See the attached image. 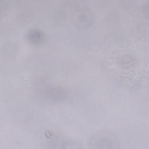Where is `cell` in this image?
Wrapping results in <instances>:
<instances>
[{"instance_id":"obj_1","label":"cell","mask_w":149,"mask_h":149,"mask_svg":"<svg viewBox=\"0 0 149 149\" xmlns=\"http://www.w3.org/2000/svg\"><path fill=\"white\" fill-rule=\"evenodd\" d=\"M91 141V144L98 148H108V145L116 144V140L114 136L106 132L98 133L93 137Z\"/></svg>"},{"instance_id":"obj_2","label":"cell","mask_w":149,"mask_h":149,"mask_svg":"<svg viewBox=\"0 0 149 149\" xmlns=\"http://www.w3.org/2000/svg\"><path fill=\"white\" fill-rule=\"evenodd\" d=\"M47 98L52 100H61L65 96V92L61 88H51L45 91Z\"/></svg>"},{"instance_id":"obj_3","label":"cell","mask_w":149,"mask_h":149,"mask_svg":"<svg viewBox=\"0 0 149 149\" xmlns=\"http://www.w3.org/2000/svg\"><path fill=\"white\" fill-rule=\"evenodd\" d=\"M28 38L31 42L33 43H38L41 42V41L44 38V35L41 31L37 30H34L31 31L29 33Z\"/></svg>"}]
</instances>
